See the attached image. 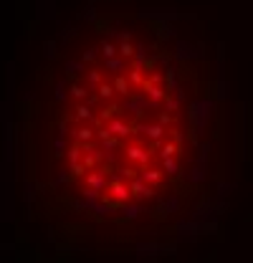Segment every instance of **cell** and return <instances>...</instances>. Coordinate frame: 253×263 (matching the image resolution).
Returning a JSON list of instances; mask_svg holds the SVG:
<instances>
[{"mask_svg": "<svg viewBox=\"0 0 253 263\" xmlns=\"http://www.w3.org/2000/svg\"><path fill=\"white\" fill-rule=\"evenodd\" d=\"M43 187L99 233L172 223L223 175V101L205 43L147 10H91L51 58L38 101Z\"/></svg>", "mask_w": 253, "mask_h": 263, "instance_id": "1", "label": "cell"}]
</instances>
